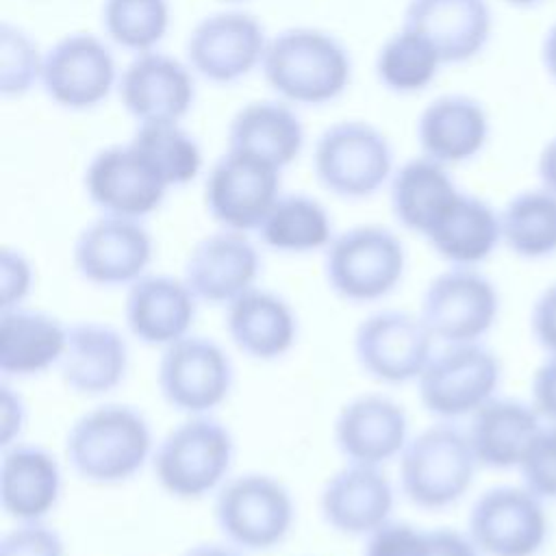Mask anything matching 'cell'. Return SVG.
<instances>
[{"label": "cell", "instance_id": "1f68e13d", "mask_svg": "<svg viewBox=\"0 0 556 556\" xmlns=\"http://www.w3.org/2000/svg\"><path fill=\"white\" fill-rule=\"evenodd\" d=\"M458 193L460 189L447 167L424 154L400 165L389 182V204L395 222L421 237L428 235Z\"/></svg>", "mask_w": 556, "mask_h": 556}, {"label": "cell", "instance_id": "d6a6232c", "mask_svg": "<svg viewBox=\"0 0 556 556\" xmlns=\"http://www.w3.org/2000/svg\"><path fill=\"white\" fill-rule=\"evenodd\" d=\"M261 241L280 254H311L332 241L328 208L308 193H282L258 226Z\"/></svg>", "mask_w": 556, "mask_h": 556}, {"label": "cell", "instance_id": "f1b7e54d", "mask_svg": "<svg viewBox=\"0 0 556 556\" xmlns=\"http://www.w3.org/2000/svg\"><path fill=\"white\" fill-rule=\"evenodd\" d=\"M67 326L37 308L0 311V371L9 378H30L59 367L65 352Z\"/></svg>", "mask_w": 556, "mask_h": 556}, {"label": "cell", "instance_id": "f546056e", "mask_svg": "<svg viewBox=\"0 0 556 556\" xmlns=\"http://www.w3.org/2000/svg\"><path fill=\"white\" fill-rule=\"evenodd\" d=\"M432 252L456 267H478L502 243L500 211L460 191L424 237Z\"/></svg>", "mask_w": 556, "mask_h": 556}, {"label": "cell", "instance_id": "836d02e7", "mask_svg": "<svg viewBox=\"0 0 556 556\" xmlns=\"http://www.w3.org/2000/svg\"><path fill=\"white\" fill-rule=\"evenodd\" d=\"M502 243L519 258L556 254V193L541 187L515 193L500 211Z\"/></svg>", "mask_w": 556, "mask_h": 556}, {"label": "cell", "instance_id": "44dd1931", "mask_svg": "<svg viewBox=\"0 0 556 556\" xmlns=\"http://www.w3.org/2000/svg\"><path fill=\"white\" fill-rule=\"evenodd\" d=\"M198 302L182 276L148 271L126 289L124 321L139 343L165 350L191 334Z\"/></svg>", "mask_w": 556, "mask_h": 556}, {"label": "cell", "instance_id": "5bb4252c", "mask_svg": "<svg viewBox=\"0 0 556 556\" xmlns=\"http://www.w3.org/2000/svg\"><path fill=\"white\" fill-rule=\"evenodd\" d=\"M154 256V241L141 219L100 215L89 222L76 237L72 261L78 276L104 289L130 287Z\"/></svg>", "mask_w": 556, "mask_h": 556}, {"label": "cell", "instance_id": "d6986e66", "mask_svg": "<svg viewBox=\"0 0 556 556\" xmlns=\"http://www.w3.org/2000/svg\"><path fill=\"white\" fill-rule=\"evenodd\" d=\"M261 265L258 248L245 232L222 228L191 248L182 278L200 302L228 306L256 287Z\"/></svg>", "mask_w": 556, "mask_h": 556}, {"label": "cell", "instance_id": "f907efd6", "mask_svg": "<svg viewBox=\"0 0 556 556\" xmlns=\"http://www.w3.org/2000/svg\"><path fill=\"white\" fill-rule=\"evenodd\" d=\"M504 2L510 4V7H517V9H530V7L541 4L543 0H504Z\"/></svg>", "mask_w": 556, "mask_h": 556}, {"label": "cell", "instance_id": "7c38bea8", "mask_svg": "<svg viewBox=\"0 0 556 556\" xmlns=\"http://www.w3.org/2000/svg\"><path fill=\"white\" fill-rule=\"evenodd\" d=\"M352 350L365 376L397 387L417 382L434 354V337L419 313L384 308L361 319Z\"/></svg>", "mask_w": 556, "mask_h": 556}, {"label": "cell", "instance_id": "bcb514c9", "mask_svg": "<svg viewBox=\"0 0 556 556\" xmlns=\"http://www.w3.org/2000/svg\"><path fill=\"white\" fill-rule=\"evenodd\" d=\"M26 424V404L17 391H13L7 380L2 382V395H0V441L2 447L17 443L20 432Z\"/></svg>", "mask_w": 556, "mask_h": 556}, {"label": "cell", "instance_id": "8992f818", "mask_svg": "<svg viewBox=\"0 0 556 556\" xmlns=\"http://www.w3.org/2000/svg\"><path fill=\"white\" fill-rule=\"evenodd\" d=\"M213 519L224 541L245 552L278 547L295 523L291 491L276 476L245 471L230 476L215 493Z\"/></svg>", "mask_w": 556, "mask_h": 556}, {"label": "cell", "instance_id": "7dc6e473", "mask_svg": "<svg viewBox=\"0 0 556 556\" xmlns=\"http://www.w3.org/2000/svg\"><path fill=\"white\" fill-rule=\"evenodd\" d=\"M536 174L541 185L556 193V135L541 148L536 159Z\"/></svg>", "mask_w": 556, "mask_h": 556}, {"label": "cell", "instance_id": "cb8c5ba5", "mask_svg": "<svg viewBox=\"0 0 556 556\" xmlns=\"http://www.w3.org/2000/svg\"><path fill=\"white\" fill-rule=\"evenodd\" d=\"M63 493V471L56 456L39 443L2 447L0 502L17 523L43 521Z\"/></svg>", "mask_w": 556, "mask_h": 556}, {"label": "cell", "instance_id": "d590c367", "mask_svg": "<svg viewBox=\"0 0 556 556\" xmlns=\"http://www.w3.org/2000/svg\"><path fill=\"white\" fill-rule=\"evenodd\" d=\"M128 143L154 167L167 187L189 185L202 169V150L180 122H143Z\"/></svg>", "mask_w": 556, "mask_h": 556}, {"label": "cell", "instance_id": "d4e9b609", "mask_svg": "<svg viewBox=\"0 0 556 556\" xmlns=\"http://www.w3.org/2000/svg\"><path fill=\"white\" fill-rule=\"evenodd\" d=\"M404 26L424 35L443 63H465L486 48L493 13L486 0H410Z\"/></svg>", "mask_w": 556, "mask_h": 556}, {"label": "cell", "instance_id": "74e56055", "mask_svg": "<svg viewBox=\"0 0 556 556\" xmlns=\"http://www.w3.org/2000/svg\"><path fill=\"white\" fill-rule=\"evenodd\" d=\"M43 56L37 43L17 26H0V91L2 96H22L41 80Z\"/></svg>", "mask_w": 556, "mask_h": 556}, {"label": "cell", "instance_id": "e0dca14e", "mask_svg": "<svg viewBox=\"0 0 556 556\" xmlns=\"http://www.w3.org/2000/svg\"><path fill=\"white\" fill-rule=\"evenodd\" d=\"M85 193L102 215L143 219L167 195V185L130 146H109L91 156L83 176Z\"/></svg>", "mask_w": 556, "mask_h": 556}, {"label": "cell", "instance_id": "6da1fadb", "mask_svg": "<svg viewBox=\"0 0 556 556\" xmlns=\"http://www.w3.org/2000/svg\"><path fill=\"white\" fill-rule=\"evenodd\" d=\"M154 454L146 415L128 404H100L83 413L65 434V458L91 484H119L137 476Z\"/></svg>", "mask_w": 556, "mask_h": 556}, {"label": "cell", "instance_id": "603a6c76", "mask_svg": "<svg viewBox=\"0 0 556 556\" xmlns=\"http://www.w3.org/2000/svg\"><path fill=\"white\" fill-rule=\"evenodd\" d=\"M128 367V341L115 326L102 321L67 326L65 352L56 369L72 393L106 395L126 380Z\"/></svg>", "mask_w": 556, "mask_h": 556}, {"label": "cell", "instance_id": "816d5d0a", "mask_svg": "<svg viewBox=\"0 0 556 556\" xmlns=\"http://www.w3.org/2000/svg\"><path fill=\"white\" fill-rule=\"evenodd\" d=\"M230 2H237V0H230Z\"/></svg>", "mask_w": 556, "mask_h": 556}, {"label": "cell", "instance_id": "83f0119b", "mask_svg": "<svg viewBox=\"0 0 556 556\" xmlns=\"http://www.w3.org/2000/svg\"><path fill=\"white\" fill-rule=\"evenodd\" d=\"M543 419L530 402L495 395L480 406L467 426V439L480 467L517 469Z\"/></svg>", "mask_w": 556, "mask_h": 556}, {"label": "cell", "instance_id": "3957f363", "mask_svg": "<svg viewBox=\"0 0 556 556\" xmlns=\"http://www.w3.org/2000/svg\"><path fill=\"white\" fill-rule=\"evenodd\" d=\"M235 454V437L222 421L191 415L159 441L150 463L167 495L193 502L219 491L230 478Z\"/></svg>", "mask_w": 556, "mask_h": 556}, {"label": "cell", "instance_id": "ee69618b", "mask_svg": "<svg viewBox=\"0 0 556 556\" xmlns=\"http://www.w3.org/2000/svg\"><path fill=\"white\" fill-rule=\"evenodd\" d=\"M530 404L547 424H556V356L547 354L530 380Z\"/></svg>", "mask_w": 556, "mask_h": 556}, {"label": "cell", "instance_id": "ffe728a7", "mask_svg": "<svg viewBox=\"0 0 556 556\" xmlns=\"http://www.w3.org/2000/svg\"><path fill=\"white\" fill-rule=\"evenodd\" d=\"M122 106L139 122H180L195 102V80L182 61L150 50L137 54L117 83Z\"/></svg>", "mask_w": 556, "mask_h": 556}, {"label": "cell", "instance_id": "4dcf8cb0", "mask_svg": "<svg viewBox=\"0 0 556 556\" xmlns=\"http://www.w3.org/2000/svg\"><path fill=\"white\" fill-rule=\"evenodd\" d=\"M304 148V126L295 111L278 100L243 104L228 124V150L258 156L278 169L291 165Z\"/></svg>", "mask_w": 556, "mask_h": 556}, {"label": "cell", "instance_id": "277c9868", "mask_svg": "<svg viewBox=\"0 0 556 556\" xmlns=\"http://www.w3.org/2000/svg\"><path fill=\"white\" fill-rule=\"evenodd\" d=\"M397 460L402 495L421 510L458 504L480 467L467 432L454 421H437L410 437Z\"/></svg>", "mask_w": 556, "mask_h": 556}, {"label": "cell", "instance_id": "681fc988", "mask_svg": "<svg viewBox=\"0 0 556 556\" xmlns=\"http://www.w3.org/2000/svg\"><path fill=\"white\" fill-rule=\"evenodd\" d=\"M541 59H543V67L549 74V78L556 83V22L549 26V30L543 37V46H541Z\"/></svg>", "mask_w": 556, "mask_h": 556}, {"label": "cell", "instance_id": "9a60e30c", "mask_svg": "<svg viewBox=\"0 0 556 556\" xmlns=\"http://www.w3.org/2000/svg\"><path fill=\"white\" fill-rule=\"evenodd\" d=\"M115 83V56L111 48L91 33H70L43 54V91L63 109H93L111 96Z\"/></svg>", "mask_w": 556, "mask_h": 556}, {"label": "cell", "instance_id": "ac0fdd59", "mask_svg": "<svg viewBox=\"0 0 556 556\" xmlns=\"http://www.w3.org/2000/svg\"><path fill=\"white\" fill-rule=\"evenodd\" d=\"M408 415L402 404L380 393L348 400L332 426V441L345 463L382 467L404 452L408 443Z\"/></svg>", "mask_w": 556, "mask_h": 556}, {"label": "cell", "instance_id": "7bdbcfd3", "mask_svg": "<svg viewBox=\"0 0 556 556\" xmlns=\"http://www.w3.org/2000/svg\"><path fill=\"white\" fill-rule=\"evenodd\" d=\"M530 332L545 354L556 356V282L547 285L532 302Z\"/></svg>", "mask_w": 556, "mask_h": 556}, {"label": "cell", "instance_id": "5b68a950", "mask_svg": "<svg viewBox=\"0 0 556 556\" xmlns=\"http://www.w3.org/2000/svg\"><path fill=\"white\" fill-rule=\"evenodd\" d=\"M406 248L402 239L378 224L352 226L332 237L324 250L328 289L352 304L389 298L404 280Z\"/></svg>", "mask_w": 556, "mask_h": 556}, {"label": "cell", "instance_id": "9c48e42d", "mask_svg": "<svg viewBox=\"0 0 556 556\" xmlns=\"http://www.w3.org/2000/svg\"><path fill=\"white\" fill-rule=\"evenodd\" d=\"M497 285L478 267L450 265L424 289L419 317L441 343L482 341L500 317Z\"/></svg>", "mask_w": 556, "mask_h": 556}, {"label": "cell", "instance_id": "484cf974", "mask_svg": "<svg viewBox=\"0 0 556 556\" xmlns=\"http://www.w3.org/2000/svg\"><path fill=\"white\" fill-rule=\"evenodd\" d=\"M224 326L239 352L271 363L287 356L300 332L293 306L276 291L252 287L226 306Z\"/></svg>", "mask_w": 556, "mask_h": 556}, {"label": "cell", "instance_id": "8d00e7d4", "mask_svg": "<svg viewBox=\"0 0 556 556\" xmlns=\"http://www.w3.org/2000/svg\"><path fill=\"white\" fill-rule=\"evenodd\" d=\"M169 0H104L102 26L111 41L130 52H150L169 30Z\"/></svg>", "mask_w": 556, "mask_h": 556}, {"label": "cell", "instance_id": "7a4b0ae2", "mask_svg": "<svg viewBox=\"0 0 556 556\" xmlns=\"http://www.w3.org/2000/svg\"><path fill=\"white\" fill-rule=\"evenodd\" d=\"M267 85L287 102L319 106L337 100L352 80V59L330 33L285 28L267 41L261 63Z\"/></svg>", "mask_w": 556, "mask_h": 556}, {"label": "cell", "instance_id": "e575fe53", "mask_svg": "<svg viewBox=\"0 0 556 556\" xmlns=\"http://www.w3.org/2000/svg\"><path fill=\"white\" fill-rule=\"evenodd\" d=\"M445 65L437 48L417 30L402 26L376 54V78L393 93H417L426 89Z\"/></svg>", "mask_w": 556, "mask_h": 556}, {"label": "cell", "instance_id": "7402d4cb", "mask_svg": "<svg viewBox=\"0 0 556 556\" xmlns=\"http://www.w3.org/2000/svg\"><path fill=\"white\" fill-rule=\"evenodd\" d=\"M395 491L380 467L348 463L321 486L319 513L324 523L343 536L365 539L391 519Z\"/></svg>", "mask_w": 556, "mask_h": 556}, {"label": "cell", "instance_id": "4316f807", "mask_svg": "<svg viewBox=\"0 0 556 556\" xmlns=\"http://www.w3.org/2000/svg\"><path fill=\"white\" fill-rule=\"evenodd\" d=\"M491 135L489 113L471 96L434 98L417 119V141L424 156L450 167L476 159Z\"/></svg>", "mask_w": 556, "mask_h": 556}, {"label": "cell", "instance_id": "b9f144b4", "mask_svg": "<svg viewBox=\"0 0 556 556\" xmlns=\"http://www.w3.org/2000/svg\"><path fill=\"white\" fill-rule=\"evenodd\" d=\"M35 271L30 261L13 248H4L0 254V311L24 306L33 291Z\"/></svg>", "mask_w": 556, "mask_h": 556}, {"label": "cell", "instance_id": "4fadbf2b", "mask_svg": "<svg viewBox=\"0 0 556 556\" xmlns=\"http://www.w3.org/2000/svg\"><path fill=\"white\" fill-rule=\"evenodd\" d=\"M280 169L258 156L228 150L204 182V206L213 222L226 230H258L280 198Z\"/></svg>", "mask_w": 556, "mask_h": 556}, {"label": "cell", "instance_id": "ab89813d", "mask_svg": "<svg viewBox=\"0 0 556 556\" xmlns=\"http://www.w3.org/2000/svg\"><path fill=\"white\" fill-rule=\"evenodd\" d=\"M0 556H65V543L46 521L17 523L2 534Z\"/></svg>", "mask_w": 556, "mask_h": 556}, {"label": "cell", "instance_id": "f35d334b", "mask_svg": "<svg viewBox=\"0 0 556 556\" xmlns=\"http://www.w3.org/2000/svg\"><path fill=\"white\" fill-rule=\"evenodd\" d=\"M519 478L541 500H556V424L543 421L530 441L519 467Z\"/></svg>", "mask_w": 556, "mask_h": 556}, {"label": "cell", "instance_id": "c3c4849f", "mask_svg": "<svg viewBox=\"0 0 556 556\" xmlns=\"http://www.w3.org/2000/svg\"><path fill=\"white\" fill-rule=\"evenodd\" d=\"M180 556H243V552L224 541V543H195L187 547Z\"/></svg>", "mask_w": 556, "mask_h": 556}, {"label": "cell", "instance_id": "60d3db41", "mask_svg": "<svg viewBox=\"0 0 556 556\" xmlns=\"http://www.w3.org/2000/svg\"><path fill=\"white\" fill-rule=\"evenodd\" d=\"M363 556H426V530L389 519L365 536Z\"/></svg>", "mask_w": 556, "mask_h": 556}, {"label": "cell", "instance_id": "8fae6325", "mask_svg": "<svg viewBox=\"0 0 556 556\" xmlns=\"http://www.w3.org/2000/svg\"><path fill=\"white\" fill-rule=\"evenodd\" d=\"M156 384L174 410L187 417L211 415L232 391L235 365L217 341L187 334L161 352Z\"/></svg>", "mask_w": 556, "mask_h": 556}, {"label": "cell", "instance_id": "30bf717a", "mask_svg": "<svg viewBox=\"0 0 556 556\" xmlns=\"http://www.w3.org/2000/svg\"><path fill=\"white\" fill-rule=\"evenodd\" d=\"M467 532L482 556H539L549 539L545 500L523 484L491 486L473 500Z\"/></svg>", "mask_w": 556, "mask_h": 556}, {"label": "cell", "instance_id": "52a82bcc", "mask_svg": "<svg viewBox=\"0 0 556 556\" xmlns=\"http://www.w3.org/2000/svg\"><path fill=\"white\" fill-rule=\"evenodd\" d=\"M500 384L502 361L482 341L443 343L417 378V395L426 413L439 421H456L493 400Z\"/></svg>", "mask_w": 556, "mask_h": 556}, {"label": "cell", "instance_id": "f6af8a7d", "mask_svg": "<svg viewBox=\"0 0 556 556\" xmlns=\"http://www.w3.org/2000/svg\"><path fill=\"white\" fill-rule=\"evenodd\" d=\"M426 556H482L469 532L456 528L426 530Z\"/></svg>", "mask_w": 556, "mask_h": 556}, {"label": "cell", "instance_id": "2e32d148", "mask_svg": "<svg viewBox=\"0 0 556 556\" xmlns=\"http://www.w3.org/2000/svg\"><path fill=\"white\" fill-rule=\"evenodd\" d=\"M267 37L261 22L243 11L202 17L187 37L189 67L202 78L228 85L263 63Z\"/></svg>", "mask_w": 556, "mask_h": 556}, {"label": "cell", "instance_id": "ba28073f", "mask_svg": "<svg viewBox=\"0 0 556 556\" xmlns=\"http://www.w3.org/2000/svg\"><path fill=\"white\" fill-rule=\"evenodd\" d=\"M313 169L319 185L343 200H363L393 176V148L371 124L345 119L328 126L315 143Z\"/></svg>", "mask_w": 556, "mask_h": 556}]
</instances>
